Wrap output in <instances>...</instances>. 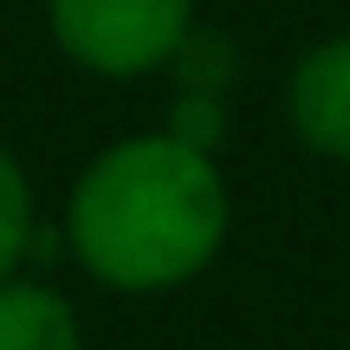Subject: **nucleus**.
<instances>
[{"label": "nucleus", "instance_id": "20e7f679", "mask_svg": "<svg viewBox=\"0 0 350 350\" xmlns=\"http://www.w3.org/2000/svg\"><path fill=\"white\" fill-rule=\"evenodd\" d=\"M0 350H85V325L59 286L7 273L0 279Z\"/></svg>", "mask_w": 350, "mask_h": 350}, {"label": "nucleus", "instance_id": "f257e3e1", "mask_svg": "<svg viewBox=\"0 0 350 350\" xmlns=\"http://www.w3.org/2000/svg\"><path fill=\"white\" fill-rule=\"evenodd\" d=\"M227 227H234V195L214 150L175 130H137L104 143L78 169L65 201L72 260L98 286L130 299L201 279L221 260Z\"/></svg>", "mask_w": 350, "mask_h": 350}, {"label": "nucleus", "instance_id": "7ed1b4c3", "mask_svg": "<svg viewBox=\"0 0 350 350\" xmlns=\"http://www.w3.org/2000/svg\"><path fill=\"white\" fill-rule=\"evenodd\" d=\"M286 117L305 156L350 169V33H325L292 59Z\"/></svg>", "mask_w": 350, "mask_h": 350}, {"label": "nucleus", "instance_id": "39448f33", "mask_svg": "<svg viewBox=\"0 0 350 350\" xmlns=\"http://www.w3.org/2000/svg\"><path fill=\"white\" fill-rule=\"evenodd\" d=\"M39 234V208H33V182H26L20 156L0 143V279L20 273V260L33 253Z\"/></svg>", "mask_w": 350, "mask_h": 350}, {"label": "nucleus", "instance_id": "f03ea898", "mask_svg": "<svg viewBox=\"0 0 350 350\" xmlns=\"http://www.w3.org/2000/svg\"><path fill=\"white\" fill-rule=\"evenodd\" d=\"M46 33L98 78H150L188 46L195 0H46Z\"/></svg>", "mask_w": 350, "mask_h": 350}]
</instances>
